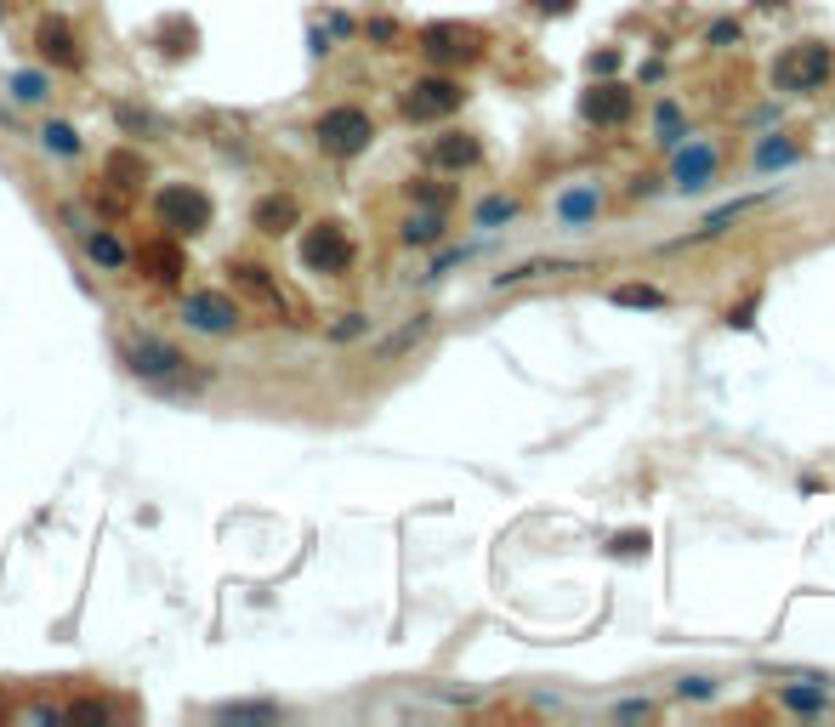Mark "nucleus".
Returning <instances> with one entry per match:
<instances>
[{"label": "nucleus", "instance_id": "f257e3e1", "mask_svg": "<svg viewBox=\"0 0 835 727\" xmlns=\"http://www.w3.org/2000/svg\"><path fill=\"white\" fill-rule=\"evenodd\" d=\"M188 353L177 347V342H165V336H143L125 347V370L137 376V381H148L154 392H171V399H182V392H199V387H211V376H188Z\"/></svg>", "mask_w": 835, "mask_h": 727}, {"label": "nucleus", "instance_id": "f03ea898", "mask_svg": "<svg viewBox=\"0 0 835 727\" xmlns=\"http://www.w3.org/2000/svg\"><path fill=\"white\" fill-rule=\"evenodd\" d=\"M313 143L330 159H358L364 148L376 143V120H370V109H358V103H336V109H324L313 120Z\"/></svg>", "mask_w": 835, "mask_h": 727}, {"label": "nucleus", "instance_id": "7ed1b4c3", "mask_svg": "<svg viewBox=\"0 0 835 727\" xmlns=\"http://www.w3.org/2000/svg\"><path fill=\"white\" fill-rule=\"evenodd\" d=\"M211 216H216L211 193H205V188H193V182H165V188L154 193V222L165 227V234H177V239L205 234Z\"/></svg>", "mask_w": 835, "mask_h": 727}, {"label": "nucleus", "instance_id": "20e7f679", "mask_svg": "<svg viewBox=\"0 0 835 727\" xmlns=\"http://www.w3.org/2000/svg\"><path fill=\"white\" fill-rule=\"evenodd\" d=\"M358 261V245L342 222H313L302 234V268L319 273V279H347Z\"/></svg>", "mask_w": 835, "mask_h": 727}, {"label": "nucleus", "instance_id": "39448f33", "mask_svg": "<svg viewBox=\"0 0 835 727\" xmlns=\"http://www.w3.org/2000/svg\"><path fill=\"white\" fill-rule=\"evenodd\" d=\"M460 103H466V86H460V80H449V75H421V80H410V86H404V97H398L404 120H415V125L449 120Z\"/></svg>", "mask_w": 835, "mask_h": 727}, {"label": "nucleus", "instance_id": "423d86ee", "mask_svg": "<svg viewBox=\"0 0 835 727\" xmlns=\"http://www.w3.org/2000/svg\"><path fill=\"white\" fill-rule=\"evenodd\" d=\"M824 80H830V46H819V41H801L773 63V91H784V97L819 91Z\"/></svg>", "mask_w": 835, "mask_h": 727}, {"label": "nucleus", "instance_id": "0eeeda50", "mask_svg": "<svg viewBox=\"0 0 835 727\" xmlns=\"http://www.w3.org/2000/svg\"><path fill=\"white\" fill-rule=\"evenodd\" d=\"M182 324L199 329V336H233L245 324V307L233 302L227 290H188L182 295Z\"/></svg>", "mask_w": 835, "mask_h": 727}, {"label": "nucleus", "instance_id": "6e6552de", "mask_svg": "<svg viewBox=\"0 0 835 727\" xmlns=\"http://www.w3.org/2000/svg\"><path fill=\"white\" fill-rule=\"evenodd\" d=\"M415 41H421V57H426V63H438V69H449V63H472V57H483V35H478V29H466V23H426Z\"/></svg>", "mask_w": 835, "mask_h": 727}, {"label": "nucleus", "instance_id": "1a4fd4ad", "mask_svg": "<svg viewBox=\"0 0 835 727\" xmlns=\"http://www.w3.org/2000/svg\"><path fill=\"white\" fill-rule=\"evenodd\" d=\"M631 86H620V80H597V86H586V97H580V120L586 125H597V131H609V125H625L631 120Z\"/></svg>", "mask_w": 835, "mask_h": 727}, {"label": "nucleus", "instance_id": "9d476101", "mask_svg": "<svg viewBox=\"0 0 835 727\" xmlns=\"http://www.w3.org/2000/svg\"><path fill=\"white\" fill-rule=\"evenodd\" d=\"M131 261H137V268H143L154 284H182V273H188V256H182V239H177V234H154V239H143Z\"/></svg>", "mask_w": 835, "mask_h": 727}, {"label": "nucleus", "instance_id": "9b49d317", "mask_svg": "<svg viewBox=\"0 0 835 727\" xmlns=\"http://www.w3.org/2000/svg\"><path fill=\"white\" fill-rule=\"evenodd\" d=\"M35 57L46 69H80V41H75V23L69 18H41L35 23Z\"/></svg>", "mask_w": 835, "mask_h": 727}, {"label": "nucleus", "instance_id": "f8f14e48", "mask_svg": "<svg viewBox=\"0 0 835 727\" xmlns=\"http://www.w3.org/2000/svg\"><path fill=\"white\" fill-rule=\"evenodd\" d=\"M426 165L432 171H472V165H483V143L472 131H438L426 143Z\"/></svg>", "mask_w": 835, "mask_h": 727}, {"label": "nucleus", "instance_id": "ddd939ff", "mask_svg": "<svg viewBox=\"0 0 835 727\" xmlns=\"http://www.w3.org/2000/svg\"><path fill=\"white\" fill-rule=\"evenodd\" d=\"M227 273H233V290H245L256 307H267V313H290V302H285V290H279V279H274V268H261V261H227Z\"/></svg>", "mask_w": 835, "mask_h": 727}, {"label": "nucleus", "instance_id": "4468645a", "mask_svg": "<svg viewBox=\"0 0 835 727\" xmlns=\"http://www.w3.org/2000/svg\"><path fill=\"white\" fill-rule=\"evenodd\" d=\"M296 222H302V205H296V193H261L256 211H250V227H256V234H267V239L290 234Z\"/></svg>", "mask_w": 835, "mask_h": 727}, {"label": "nucleus", "instance_id": "2eb2a0df", "mask_svg": "<svg viewBox=\"0 0 835 727\" xmlns=\"http://www.w3.org/2000/svg\"><path fill=\"white\" fill-rule=\"evenodd\" d=\"M426 336H432V313H415V318H404V324H398L392 336H381V342L370 347V363H398L404 353H415Z\"/></svg>", "mask_w": 835, "mask_h": 727}, {"label": "nucleus", "instance_id": "dca6fc26", "mask_svg": "<svg viewBox=\"0 0 835 727\" xmlns=\"http://www.w3.org/2000/svg\"><path fill=\"white\" fill-rule=\"evenodd\" d=\"M671 177H677V188H682V193L705 188V182L716 177V148H711V143H693V148L677 159V171H671Z\"/></svg>", "mask_w": 835, "mask_h": 727}, {"label": "nucleus", "instance_id": "f3484780", "mask_svg": "<svg viewBox=\"0 0 835 727\" xmlns=\"http://www.w3.org/2000/svg\"><path fill=\"white\" fill-rule=\"evenodd\" d=\"M449 234V222H444V211H415V216H404V227H398V239H404L410 250H421V245H438Z\"/></svg>", "mask_w": 835, "mask_h": 727}, {"label": "nucleus", "instance_id": "a211bd4d", "mask_svg": "<svg viewBox=\"0 0 835 727\" xmlns=\"http://www.w3.org/2000/svg\"><path fill=\"white\" fill-rule=\"evenodd\" d=\"M103 177H109L114 188H125V193H137V188L148 182V165H143V154H131V148H114V154L103 159Z\"/></svg>", "mask_w": 835, "mask_h": 727}, {"label": "nucleus", "instance_id": "6ab92c4d", "mask_svg": "<svg viewBox=\"0 0 835 727\" xmlns=\"http://www.w3.org/2000/svg\"><path fill=\"white\" fill-rule=\"evenodd\" d=\"M86 256L97 261V268H109V273H120V268H131V250L109 234V227H91L86 234Z\"/></svg>", "mask_w": 835, "mask_h": 727}, {"label": "nucleus", "instance_id": "aec40b11", "mask_svg": "<svg viewBox=\"0 0 835 727\" xmlns=\"http://www.w3.org/2000/svg\"><path fill=\"white\" fill-rule=\"evenodd\" d=\"M546 273H580V261H557V256H534V261H517L512 273H500L494 284H523V279H546Z\"/></svg>", "mask_w": 835, "mask_h": 727}, {"label": "nucleus", "instance_id": "412c9836", "mask_svg": "<svg viewBox=\"0 0 835 727\" xmlns=\"http://www.w3.org/2000/svg\"><path fill=\"white\" fill-rule=\"evenodd\" d=\"M41 148H46V154H63V159H75V154H80V131H75L69 120H46V125H41Z\"/></svg>", "mask_w": 835, "mask_h": 727}, {"label": "nucleus", "instance_id": "4be33fe9", "mask_svg": "<svg viewBox=\"0 0 835 727\" xmlns=\"http://www.w3.org/2000/svg\"><path fill=\"white\" fill-rule=\"evenodd\" d=\"M654 143H659V148H677V143H682V103H659V114H654Z\"/></svg>", "mask_w": 835, "mask_h": 727}, {"label": "nucleus", "instance_id": "5701e85b", "mask_svg": "<svg viewBox=\"0 0 835 727\" xmlns=\"http://www.w3.org/2000/svg\"><path fill=\"white\" fill-rule=\"evenodd\" d=\"M410 200L426 211H449L455 205V182H410Z\"/></svg>", "mask_w": 835, "mask_h": 727}, {"label": "nucleus", "instance_id": "b1692460", "mask_svg": "<svg viewBox=\"0 0 835 727\" xmlns=\"http://www.w3.org/2000/svg\"><path fill=\"white\" fill-rule=\"evenodd\" d=\"M750 205H756V200H733V205H722L716 216H705V222H699V234H693V239H716V234H727V222H739ZM693 239H688V245H693Z\"/></svg>", "mask_w": 835, "mask_h": 727}, {"label": "nucleus", "instance_id": "393cba45", "mask_svg": "<svg viewBox=\"0 0 835 727\" xmlns=\"http://www.w3.org/2000/svg\"><path fill=\"white\" fill-rule=\"evenodd\" d=\"M614 302H620V307H665L671 295L654 290V284H620V290H614Z\"/></svg>", "mask_w": 835, "mask_h": 727}, {"label": "nucleus", "instance_id": "a878e982", "mask_svg": "<svg viewBox=\"0 0 835 727\" xmlns=\"http://www.w3.org/2000/svg\"><path fill=\"white\" fill-rule=\"evenodd\" d=\"M114 120H120V125L131 131V137H159V131H165V125H159L154 114H143V109H131V103H120V109H114Z\"/></svg>", "mask_w": 835, "mask_h": 727}, {"label": "nucleus", "instance_id": "bb28decb", "mask_svg": "<svg viewBox=\"0 0 835 727\" xmlns=\"http://www.w3.org/2000/svg\"><path fill=\"white\" fill-rule=\"evenodd\" d=\"M784 705L801 711V716H824V711H830L824 693H819V682H813V687H784Z\"/></svg>", "mask_w": 835, "mask_h": 727}, {"label": "nucleus", "instance_id": "cd10ccee", "mask_svg": "<svg viewBox=\"0 0 835 727\" xmlns=\"http://www.w3.org/2000/svg\"><path fill=\"white\" fill-rule=\"evenodd\" d=\"M216 716L222 722H274L279 705H216Z\"/></svg>", "mask_w": 835, "mask_h": 727}, {"label": "nucleus", "instance_id": "c85d7f7f", "mask_svg": "<svg viewBox=\"0 0 835 727\" xmlns=\"http://www.w3.org/2000/svg\"><path fill=\"white\" fill-rule=\"evenodd\" d=\"M591 211H597V193L586 188V193H569V200H563V222H575V227H586L591 222Z\"/></svg>", "mask_w": 835, "mask_h": 727}, {"label": "nucleus", "instance_id": "c756f323", "mask_svg": "<svg viewBox=\"0 0 835 727\" xmlns=\"http://www.w3.org/2000/svg\"><path fill=\"white\" fill-rule=\"evenodd\" d=\"M784 159H795V137H773V143L756 148V165H761V171H767V165H784Z\"/></svg>", "mask_w": 835, "mask_h": 727}, {"label": "nucleus", "instance_id": "7c9ffc66", "mask_svg": "<svg viewBox=\"0 0 835 727\" xmlns=\"http://www.w3.org/2000/svg\"><path fill=\"white\" fill-rule=\"evenodd\" d=\"M512 216H517V200H500V193H494V200H483V205H478V227L512 222Z\"/></svg>", "mask_w": 835, "mask_h": 727}, {"label": "nucleus", "instance_id": "2f4dec72", "mask_svg": "<svg viewBox=\"0 0 835 727\" xmlns=\"http://www.w3.org/2000/svg\"><path fill=\"white\" fill-rule=\"evenodd\" d=\"M12 97H18V103H41V97H46V75H12Z\"/></svg>", "mask_w": 835, "mask_h": 727}, {"label": "nucleus", "instance_id": "473e14b6", "mask_svg": "<svg viewBox=\"0 0 835 727\" xmlns=\"http://www.w3.org/2000/svg\"><path fill=\"white\" fill-rule=\"evenodd\" d=\"M609 551H614V557H648V535H643V528H631V535H614Z\"/></svg>", "mask_w": 835, "mask_h": 727}, {"label": "nucleus", "instance_id": "72a5a7b5", "mask_svg": "<svg viewBox=\"0 0 835 727\" xmlns=\"http://www.w3.org/2000/svg\"><path fill=\"white\" fill-rule=\"evenodd\" d=\"M63 716H80V722H109L114 711H109L103 700H75V705H69V711H63Z\"/></svg>", "mask_w": 835, "mask_h": 727}, {"label": "nucleus", "instance_id": "f704fd0d", "mask_svg": "<svg viewBox=\"0 0 835 727\" xmlns=\"http://www.w3.org/2000/svg\"><path fill=\"white\" fill-rule=\"evenodd\" d=\"M364 336V313H342V324H330V342H353Z\"/></svg>", "mask_w": 835, "mask_h": 727}, {"label": "nucleus", "instance_id": "c9c22d12", "mask_svg": "<svg viewBox=\"0 0 835 727\" xmlns=\"http://www.w3.org/2000/svg\"><path fill=\"white\" fill-rule=\"evenodd\" d=\"M705 693H716L711 676H682V700H705Z\"/></svg>", "mask_w": 835, "mask_h": 727}, {"label": "nucleus", "instance_id": "e433bc0d", "mask_svg": "<svg viewBox=\"0 0 835 727\" xmlns=\"http://www.w3.org/2000/svg\"><path fill=\"white\" fill-rule=\"evenodd\" d=\"M648 711H654V705H643V700H625V705H614V716H620V722H637V716H648Z\"/></svg>", "mask_w": 835, "mask_h": 727}, {"label": "nucleus", "instance_id": "4c0bfd02", "mask_svg": "<svg viewBox=\"0 0 835 727\" xmlns=\"http://www.w3.org/2000/svg\"><path fill=\"white\" fill-rule=\"evenodd\" d=\"M591 69H597V75H609V69H620V52H597V57H591Z\"/></svg>", "mask_w": 835, "mask_h": 727}, {"label": "nucleus", "instance_id": "58836bf2", "mask_svg": "<svg viewBox=\"0 0 835 727\" xmlns=\"http://www.w3.org/2000/svg\"><path fill=\"white\" fill-rule=\"evenodd\" d=\"M370 35H376V41H392V35H398V23H387V18H376V23H370Z\"/></svg>", "mask_w": 835, "mask_h": 727}, {"label": "nucleus", "instance_id": "ea45409f", "mask_svg": "<svg viewBox=\"0 0 835 727\" xmlns=\"http://www.w3.org/2000/svg\"><path fill=\"white\" fill-rule=\"evenodd\" d=\"M534 7H541V12H569L575 0H534Z\"/></svg>", "mask_w": 835, "mask_h": 727}]
</instances>
